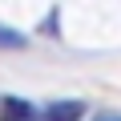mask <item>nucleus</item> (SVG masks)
<instances>
[{"mask_svg":"<svg viewBox=\"0 0 121 121\" xmlns=\"http://www.w3.org/2000/svg\"><path fill=\"white\" fill-rule=\"evenodd\" d=\"M81 113H85L81 101H52L40 121H81Z\"/></svg>","mask_w":121,"mask_h":121,"instance_id":"f257e3e1","label":"nucleus"},{"mask_svg":"<svg viewBox=\"0 0 121 121\" xmlns=\"http://www.w3.org/2000/svg\"><path fill=\"white\" fill-rule=\"evenodd\" d=\"M0 121H32V105H24L20 97H4L0 101Z\"/></svg>","mask_w":121,"mask_h":121,"instance_id":"f03ea898","label":"nucleus"},{"mask_svg":"<svg viewBox=\"0 0 121 121\" xmlns=\"http://www.w3.org/2000/svg\"><path fill=\"white\" fill-rule=\"evenodd\" d=\"M24 44H28V40H24L20 32H8L4 24H0V48H24Z\"/></svg>","mask_w":121,"mask_h":121,"instance_id":"7ed1b4c3","label":"nucleus"},{"mask_svg":"<svg viewBox=\"0 0 121 121\" xmlns=\"http://www.w3.org/2000/svg\"><path fill=\"white\" fill-rule=\"evenodd\" d=\"M56 20H60V16H56V12H48V20H44V28H40V32H44V36H56Z\"/></svg>","mask_w":121,"mask_h":121,"instance_id":"20e7f679","label":"nucleus"},{"mask_svg":"<svg viewBox=\"0 0 121 121\" xmlns=\"http://www.w3.org/2000/svg\"><path fill=\"white\" fill-rule=\"evenodd\" d=\"M101 121H117V117H101Z\"/></svg>","mask_w":121,"mask_h":121,"instance_id":"39448f33","label":"nucleus"}]
</instances>
